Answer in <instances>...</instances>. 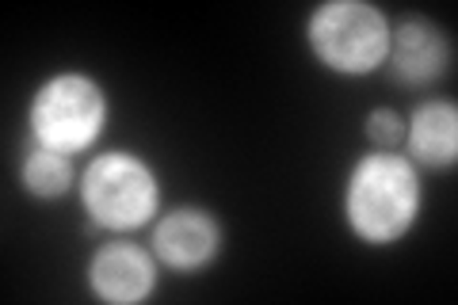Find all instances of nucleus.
Returning a JSON list of instances; mask_svg holds the SVG:
<instances>
[{"instance_id": "obj_5", "label": "nucleus", "mask_w": 458, "mask_h": 305, "mask_svg": "<svg viewBox=\"0 0 458 305\" xmlns=\"http://www.w3.org/2000/svg\"><path fill=\"white\" fill-rule=\"evenodd\" d=\"M451 62V38L443 35V27L428 23L420 16L401 20L397 31H390V54H386V65L401 84H432L443 77V69Z\"/></svg>"}, {"instance_id": "obj_8", "label": "nucleus", "mask_w": 458, "mask_h": 305, "mask_svg": "<svg viewBox=\"0 0 458 305\" xmlns=\"http://www.w3.org/2000/svg\"><path fill=\"white\" fill-rule=\"evenodd\" d=\"M405 145L420 165L447 168L458 153V114L451 99H428L405 123Z\"/></svg>"}, {"instance_id": "obj_7", "label": "nucleus", "mask_w": 458, "mask_h": 305, "mask_svg": "<svg viewBox=\"0 0 458 305\" xmlns=\"http://www.w3.org/2000/svg\"><path fill=\"white\" fill-rule=\"evenodd\" d=\"M89 283L96 290V298L126 305V301L149 298V290L157 283V267L146 249H138L131 241H111L92 256Z\"/></svg>"}, {"instance_id": "obj_9", "label": "nucleus", "mask_w": 458, "mask_h": 305, "mask_svg": "<svg viewBox=\"0 0 458 305\" xmlns=\"http://www.w3.org/2000/svg\"><path fill=\"white\" fill-rule=\"evenodd\" d=\"M20 180L35 199H57L73 187V165H69L65 153H54V149H47V145H35V149L23 157Z\"/></svg>"}, {"instance_id": "obj_4", "label": "nucleus", "mask_w": 458, "mask_h": 305, "mask_svg": "<svg viewBox=\"0 0 458 305\" xmlns=\"http://www.w3.org/2000/svg\"><path fill=\"white\" fill-rule=\"evenodd\" d=\"M81 202L104 229H138L157 214V176L134 153H104L84 168Z\"/></svg>"}, {"instance_id": "obj_1", "label": "nucleus", "mask_w": 458, "mask_h": 305, "mask_svg": "<svg viewBox=\"0 0 458 305\" xmlns=\"http://www.w3.org/2000/svg\"><path fill=\"white\" fill-rule=\"evenodd\" d=\"M420 214V176L397 153H367L344 187V217L370 244L405 237Z\"/></svg>"}, {"instance_id": "obj_6", "label": "nucleus", "mask_w": 458, "mask_h": 305, "mask_svg": "<svg viewBox=\"0 0 458 305\" xmlns=\"http://www.w3.org/2000/svg\"><path fill=\"white\" fill-rule=\"evenodd\" d=\"M153 249L165 259L168 267L176 271H199L203 264H210L222 249V229L218 222L199 210V207H180L168 210L153 229Z\"/></svg>"}, {"instance_id": "obj_10", "label": "nucleus", "mask_w": 458, "mask_h": 305, "mask_svg": "<svg viewBox=\"0 0 458 305\" xmlns=\"http://www.w3.org/2000/svg\"><path fill=\"white\" fill-rule=\"evenodd\" d=\"M367 138L370 145H378L382 153H394L401 141H405V119L390 107H375L367 114Z\"/></svg>"}, {"instance_id": "obj_3", "label": "nucleus", "mask_w": 458, "mask_h": 305, "mask_svg": "<svg viewBox=\"0 0 458 305\" xmlns=\"http://www.w3.org/2000/svg\"><path fill=\"white\" fill-rule=\"evenodd\" d=\"M310 47L336 72H370L390 54V20L363 0H328L310 16Z\"/></svg>"}, {"instance_id": "obj_2", "label": "nucleus", "mask_w": 458, "mask_h": 305, "mask_svg": "<svg viewBox=\"0 0 458 305\" xmlns=\"http://www.w3.org/2000/svg\"><path fill=\"white\" fill-rule=\"evenodd\" d=\"M107 123V96L84 72H57L47 80L31 104V134L35 145L54 153H81L99 138Z\"/></svg>"}]
</instances>
